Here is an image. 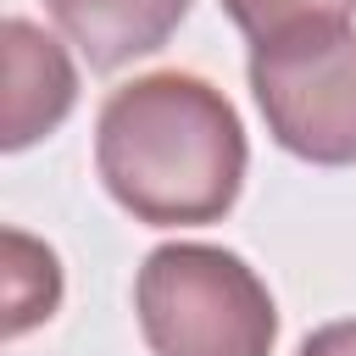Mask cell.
I'll return each mask as SVG.
<instances>
[{
  "instance_id": "cell-6",
  "label": "cell",
  "mask_w": 356,
  "mask_h": 356,
  "mask_svg": "<svg viewBox=\"0 0 356 356\" xmlns=\"http://www.w3.org/2000/svg\"><path fill=\"white\" fill-rule=\"evenodd\" d=\"M6 334H28L33 323H44L61 300V267H56V250L28 239L22 228H6Z\"/></svg>"
},
{
  "instance_id": "cell-5",
  "label": "cell",
  "mask_w": 356,
  "mask_h": 356,
  "mask_svg": "<svg viewBox=\"0 0 356 356\" xmlns=\"http://www.w3.org/2000/svg\"><path fill=\"white\" fill-rule=\"evenodd\" d=\"M44 11L95 72H117L156 56L189 17V0H44Z\"/></svg>"
},
{
  "instance_id": "cell-8",
  "label": "cell",
  "mask_w": 356,
  "mask_h": 356,
  "mask_svg": "<svg viewBox=\"0 0 356 356\" xmlns=\"http://www.w3.org/2000/svg\"><path fill=\"white\" fill-rule=\"evenodd\" d=\"M295 356H356V317H339V323L312 328Z\"/></svg>"
},
{
  "instance_id": "cell-1",
  "label": "cell",
  "mask_w": 356,
  "mask_h": 356,
  "mask_svg": "<svg viewBox=\"0 0 356 356\" xmlns=\"http://www.w3.org/2000/svg\"><path fill=\"white\" fill-rule=\"evenodd\" d=\"M245 161V122L200 72H145L111 89L95 117V172L106 195L150 228H200L228 217Z\"/></svg>"
},
{
  "instance_id": "cell-3",
  "label": "cell",
  "mask_w": 356,
  "mask_h": 356,
  "mask_svg": "<svg viewBox=\"0 0 356 356\" xmlns=\"http://www.w3.org/2000/svg\"><path fill=\"white\" fill-rule=\"evenodd\" d=\"M250 95L273 145L312 167H356V22H306L250 44Z\"/></svg>"
},
{
  "instance_id": "cell-2",
  "label": "cell",
  "mask_w": 356,
  "mask_h": 356,
  "mask_svg": "<svg viewBox=\"0 0 356 356\" xmlns=\"http://www.w3.org/2000/svg\"><path fill=\"white\" fill-rule=\"evenodd\" d=\"M134 317L150 356H273L278 306L256 267L222 245H156L134 278Z\"/></svg>"
},
{
  "instance_id": "cell-7",
  "label": "cell",
  "mask_w": 356,
  "mask_h": 356,
  "mask_svg": "<svg viewBox=\"0 0 356 356\" xmlns=\"http://www.w3.org/2000/svg\"><path fill=\"white\" fill-rule=\"evenodd\" d=\"M356 0H222L228 22L261 44V39H278L289 28H306V22H334V17H350Z\"/></svg>"
},
{
  "instance_id": "cell-4",
  "label": "cell",
  "mask_w": 356,
  "mask_h": 356,
  "mask_svg": "<svg viewBox=\"0 0 356 356\" xmlns=\"http://www.w3.org/2000/svg\"><path fill=\"white\" fill-rule=\"evenodd\" d=\"M0 39H6V122H0V145L6 150H28L44 134H56L67 122V111L78 106V67L67 61L61 39H50L28 17H6Z\"/></svg>"
}]
</instances>
